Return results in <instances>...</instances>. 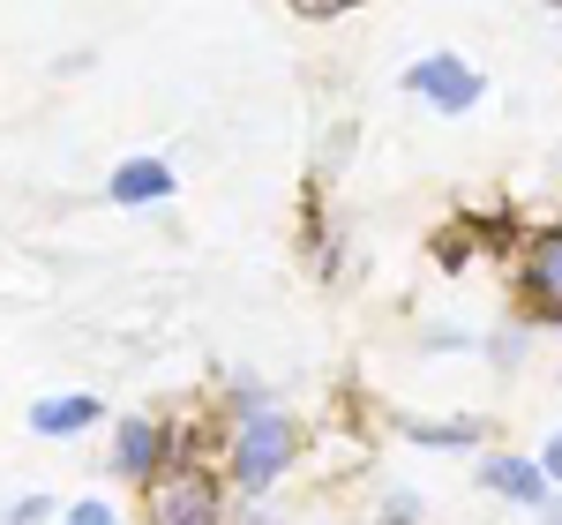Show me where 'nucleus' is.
Masks as SVG:
<instances>
[{
	"label": "nucleus",
	"mask_w": 562,
	"mask_h": 525,
	"mask_svg": "<svg viewBox=\"0 0 562 525\" xmlns=\"http://www.w3.org/2000/svg\"><path fill=\"white\" fill-rule=\"evenodd\" d=\"M293 450H301V428H293V413H278V405H256L240 428H233V488H262L278 481L285 466H293Z\"/></svg>",
	"instance_id": "nucleus-1"
},
{
	"label": "nucleus",
	"mask_w": 562,
	"mask_h": 525,
	"mask_svg": "<svg viewBox=\"0 0 562 525\" xmlns=\"http://www.w3.org/2000/svg\"><path fill=\"white\" fill-rule=\"evenodd\" d=\"M143 495H150V525H217V473L211 466H158L150 481H143Z\"/></svg>",
	"instance_id": "nucleus-2"
},
{
	"label": "nucleus",
	"mask_w": 562,
	"mask_h": 525,
	"mask_svg": "<svg viewBox=\"0 0 562 525\" xmlns=\"http://www.w3.org/2000/svg\"><path fill=\"white\" fill-rule=\"evenodd\" d=\"M405 90H413L420 105H435V113H473L487 83H480L473 60H458V53H428V60L405 68Z\"/></svg>",
	"instance_id": "nucleus-3"
},
{
	"label": "nucleus",
	"mask_w": 562,
	"mask_h": 525,
	"mask_svg": "<svg viewBox=\"0 0 562 525\" xmlns=\"http://www.w3.org/2000/svg\"><path fill=\"white\" fill-rule=\"evenodd\" d=\"M518 301H525V315H532V323H562V225L532 241L525 278H518Z\"/></svg>",
	"instance_id": "nucleus-4"
},
{
	"label": "nucleus",
	"mask_w": 562,
	"mask_h": 525,
	"mask_svg": "<svg viewBox=\"0 0 562 525\" xmlns=\"http://www.w3.org/2000/svg\"><path fill=\"white\" fill-rule=\"evenodd\" d=\"M166 458H173V436L158 421H113V466H121V481H150Z\"/></svg>",
	"instance_id": "nucleus-5"
},
{
	"label": "nucleus",
	"mask_w": 562,
	"mask_h": 525,
	"mask_svg": "<svg viewBox=\"0 0 562 525\" xmlns=\"http://www.w3.org/2000/svg\"><path fill=\"white\" fill-rule=\"evenodd\" d=\"M105 196H113L121 211H135V203H166V196H173V166H166V158H128V166H113Z\"/></svg>",
	"instance_id": "nucleus-6"
},
{
	"label": "nucleus",
	"mask_w": 562,
	"mask_h": 525,
	"mask_svg": "<svg viewBox=\"0 0 562 525\" xmlns=\"http://www.w3.org/2000/svg\"><path fill=\"white\" fill-rule=\"evenodd\" d=\"M480 481L495 488V495H510V503H525V511L548 503V473H540L532 458H510V450H495V458L480 466Z\"/></svg>",
	"instance_id": "nucleus-7"
},
{
	"label": "nucleus",
	"mask_w": 562,
	"mask_h": 525,
	"mask_svg": "<svg viewBox=\"0 0 562 525\" xmlns=\"http://www.w3.org/2000/svg\"><path fill=\"white\" fill-rule=\"evenodd\" d=\"M98 413H105V405L83 398V391L76 398H38V405H31V428H38V436H83Z\"/></svg>",
	"instance_id": "nucleus-8"
},
{
	"label": "nucleus",
	"mask_w": 562,
	"mask_h": 525,
	"mask_svg": "<svg viewBox=\"0 0 562 525\" xmlns=\"http://www.w3.org/2000/svg\"><path fill=\"white\" fill-rule=\"evenodd\" d=\"M405 443H428V450H473L487 421H397Z\"/></svg>",
	"instance_id": "nucleus-9"
},
{
	"label": "nucleus",
	"mask_w": 562,
	"mask_h": 525,
	"mask_svg": "<svg viewBox=\"0 0 562 525\" xmlns=\"http://www.w3.org/2000/svg\"><path fill=\"white\" fill-rule=\"evenodd\" d=\"M346 8H360V0H293V15H307V23H323V15H346Z\"/></svg>",
	"instance_id": "nucleus-10"
},
{
	"label": "nucleus",
	"mask_w": 562,
	"mask_h": 525,
	"mask_svg": "<svg viewBox=\"0 0 562 525\" xmlns=\"http://www.w3.org/2000/svg\"><path fill=\"white\" fill-rule=\"evenodd\" d=\"M45 511H53V503H45V495H23V503H15V511H8V525H38Z\"/></svg>",
	"instance_id": "nucleus-11"
},
{
	"label": "nucleus",
	"mask_w": 562,
	"mask_h": 525,
	"mask_svg": "<svg viewBox=\"0 0 562 525\" xmlns=\"http://www.w3.org/2000/svg\"><path fill=\"white\" fill-rule=\"evenodd\" d=\"M68 525H113V503H76Z\"/></svg>",
	"instance_id": "nucleus-12"
},
{
	"label": "nucleus",
	"mask_w": 562,
	"mask_h": 525,
	"mask_svg": "<svg viewBox=\"0 0 562 525\" xmlns=\"http://www.w3.org/2000/svg\"><path fill=\"white\" fill-rule=\"evenodd\" d=\"M383 518H390V525H413V518H420V503H413V495H390Z\"/></svg>",
	"instance_id": "nucleus-13"
},
{
	"label": "nucleus",
	"mask_w": 562,
	"mask_h": 525,
	"mask_svg": "<svg viewBox=\"0 0 562 525\" xmlns=\"http://www.w3.org/2000/svg\"><path fill=\"white\" fill-rule=\"evenodd\" d=\"M540 473H548V481H562V428L548 436V450H540Z\"/></svg>",
	"instance_id": "nucleus-14"
},
{
	"label": "nucleus",
	"mask_w": 562,
	"mask_h": 525,
	"mask_svg": "<svg viewBox=\"0 0 562 525\" xmlns=\"http://www.w3.org/2000/svg\"><path fill=\"white\" fill-rule=\"evenodd\" d=\"M548 525H562V495H555V503H548Z\"/></svg>",
	"instance_id": "nucleus-15"
},
{
	"label": "nucleus",
	"mask_w": 562,
	"mask_h": 525,
	"mask_svg": "<svg viewBox=\"0 0 562 525\" xmlns=\"http://www.w3.org/2000/svg\"><path fill=\"white\" fill-rule=\"evenodd\" d=\"M548 8H562V0H548Z\"/></svg>",
	"instance_id": "nucleus-16"
}]
</instances>
